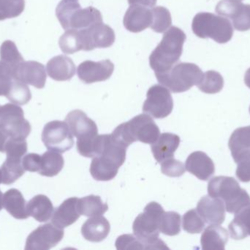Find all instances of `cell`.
Wrapping results in <instances>:
<instances>
[{"label": "cell", "mask_w": 250, "mask_h": 250, "mask_svg": "<svg viewBox=\"0 0 250 250\" xmlns=\"http://www.w3.org/2000/svg\"><path fill=\"white\" fill-rule=\"evenodd\" d=\"M192 29L198 38H211L218 44L229 42L233 35V26L229 19L207 12L195 15Z\"/></svg>", "instance_id": "cell-7"}, {"label": "cell", "mask_w": 250, "mask_h": 250, "mask_svg": "<svg viewBox=\"0 0 250 250\" xmlns=\"http://www.w3.org/2000/svg\"><path fill=\"white\" fill-rule=\"evenodd\" d=\"M1 106H0V128H1Z\"/></svg>", "instance_id": "cell-50"}, {"label": "cell", "mask_w": 250, "mask_h": 250, "mask_svg": "<svg viewBox=\"0 0 250 250\" xmlns=\"http://www.w3.org/2000/svg\"><path fill=\"white\" fill-rule=\"evenodd\" d=\"M26 209L29 217H33L40 223L48 221L54 212L52 203L43 195H36L31 199L26 204Z\"/></svg>", "instance_id": "cell-26"}, {"label": "cell", "mask_w": 250, "mask_h": 250, "mask_svg": "<svg viewBox=\"0 0 250 250\" xmlns=\"http://www.w3.org/2000/svg\"><path fill=\"white\" fill-rule=\"evenodd\" d=\"M197 86L200 91L205 93H218L223 90L224 86V79L219 72L208 70L204 73L201 82Z\"/></svg>", "instance_id": "cell-35"}, {"label": "cell", "mask_w": 250, "mask_h": 250, "mask_svg": "<svg viewBox=\"0 0 250 250\" xmlns=\"http://www.w3.org/2000/svg\"><path fill=\"white\" fill-rule=\"evenodd\" d=\"M229 149L235 162L250 154V126L236 129L230 136Z\"/></svg>", "instance_id": "cell-24"}, {"label": "cell", "mask_w": 250, "mask_h": 250, "mask_svg": "<svg viewBox=\"0 0 250 250\" xmlns=\"http://www.w3.org/2000/svg\"><path fill=\"white\" fill-rule=\"evenodd\" d=\"M1 128L13 139H26L31 132L30 123L24 118L23 110L15 104L1 106Z\"/></svg>", "instance_id": "cell-9"}, {"label": "cell", "mask_w": 250, "mask_h": 250, "mask_svg": "<svg viewBox=\"0 0 250 250\" xmlns=\"http://www.w3.org/2000/svg\"><path fill=\"white\" fill-rule=\"evenodd\" d=\"M229 231L235 240H242L250 236V205L236 213L229 225Z\"/></svg>", "instance_id": "cell-28"}, {"label": "cell", "mask_w": 250, "mask_h": 250, "mask_svg": "<svg viewBox=\"0 0 250 250\" xmlns=\"http://www.w3.org/2000/svg\"><path fill=\"white\" fill-rule=\"evenodd\" d=\"M152 22L151 29L154 32L162 33L166 32L172 24V18L170 11L166 7L159 6L151 9Z\"/></svg>", "instance_id": "cell-37"}, {"label": "cell", "mask_w": 250, "mask_h": 250, "mask_svg": "<svg viewBox=\"0 0 250 250\" xmlns=\"http://www.w3.org/2000/svg\"><path fill=\"white\" fill-rule=\"evenodd\" d=\"M78 200L77 198H70L64 201L54 211L52 224L64 229L76 223L81 216L78 211Z\"/></svg>", "instance_id": "cell-21"}, {"label": "cell", "mask_w": 250, "mask_h": 250, "mask_svg": "<svg viewBox=\"0 0 250 250\" xmlns=\"http://www.w3.org/2000/svg\"><path fill=\"white\" fill-rule=\"evenodd\" d=\"M120 167L105 161L101 157H94L90 166V173L93 179L100 182H108L117 176Z\"/></svg>", "instance_id": "cell-31"}, {"label": "cell", "mask_w": 250, "mask_h": 250, "mask_svg": "<svg viewBox=\"0 0 250 250\" xmlns=\"http://www.w3.org/2000/svg\"><path fill=\"white\" fill-rule=\"evenodd\" d=\"M160 231L169 236H174L181 231V216L174 211L164 212L160 220Z\"/></svg>", "instance_id": "cell-38"}, {"label": "cell", "mask_w": 250, "mask_h": 250, "mask_svg": "<svg viewBox=\"0 0 250 250\" xmlns=\"http://www.w3.org/2000/svg\"><path fill=\"white\" fill-rule=\"evenodd\" d=\"M1 183V170H0V183Z\"/></svg>", "instance_id": "cell-51"}, {"label": "cell", "mask_w": 250, "mask_h": 250, "mask_svg": "<svg viewBox=\"0 0 250 250\" xmlns=\"http://www.w3.org/2000/svg\"><path fill=\"white\" fill-rule=\"evenodd\" d=\"M185 40V32L176 26H172L165 32L163 39L149 57L150 67L155 73L168 71L179 61Z\"/></svg>", "instance_id": "cell-1"}, {"label": "cell", "mask_w": 250, "mask_h": 250, "mask_svg": "<svg viewBox=\"0 0 250 250\" xmlns=\"http://www.w3.org/2000/svg\"><path fill=\"white\" fill-rule=\"evenodd\" d=\"M111 230L109 222L103 216L91 217L82 227V233L86 240L101 242L106 239Z\"/></svg>", "instance_id": "cell-23"}, {"label": "cell", "mask_w": 250, "mask_h": 250, "mask_svg": "<svg viewBox=\"0 0 250 250\" xmlns=\"http://www.w3.org/2000/svg\"><path fill=\"white\" fill-rule=\"evenodd\" d=\"M26 204L23 195L17 189H9L3 195V207L17 220H26L29 217Z\"/></svg>", "instance_id": "cell-27"}, {"label": "cell", "mask_w": 250, "mask_h": 250, "mask_svg": "<svg viewBox=\"0 0 250 250\" xmlns=\"http://www.w3.org/2000/svg\"></svg>", "instance_id": "cell-52"}, {"label": "cell", "mask_w": 250, "mask_h": 250, "mask_svg": "<svg viewBox=\"0 0 250 250\" xmlns=\"http://www.w3.org/2000/svg\"><path fill=\"white\" fill-rule=\"evenodd\" d=\"M25 8V0H0V21L20 16Z\"/></svg>", "instance_id": "cell-39"}, {"label": "cell", "mask_w": 250, "mask_h": 250, "mask_svg": "<svg viewBox=\"0 0 250 250\" xmlns=\"http://www.w3.org/2000/svg\"><path fill=\"white\" fill-rule=\"evenodd\" d=\"M185 168L201 181H208L215 172L212 160L202 151L192 153L187 159Z\"/></svg>", "instance_id": "cell-19"}, {"label": "cell", "mask_w": 250, "mask_h": 250, "mask_svg": "<svg viewBox=\"0 0 250 250\" xmlns=\"http://www.w3.org/2000/svg\"><path fill=\"white\" fill-rule=\"evenodd\" d=\"M114 65L111 60L99 62L86 60L79 65L77 73L79 79L86 84L108 80L114 73Z\"/></svg>", "instance_id": "cell-15"}, {"label": "cell", "mask_w": 250, "mask_h": 250, "mask_svg": "<svg viewBox=\"0 0 250 250\" xmlns=\"http://www.w3.org/2000/svg\"><path fill=\"white\" fill-rule=\"evenodd\" d=\"M208 193L212 198L223 201L226 211L230 214L239 212L250 205V197L246 190L242 189L233 178L217 176L213 178L208 184Z\"/></svg>", "instance_id": "cell-4"}, {"label": "cell", "mask_w": 250, "mask_h": 250, "mask_svg": "<svg viewBox=\"0 0 250 250\" xmlns=\"http://www.w3.org/2000/svg\"><path fill=\"white\" fill-rule=\"evenodd\" d=\"M143 111L156 119L167 117L173 111V101L170 91L163 85H154L148 89Z\"/></svg>", "instance_id": "cell-11"}, {"label": "cell", "mask_w": 250, "mask_h": 250, "mask_svg": "<svg viewBox=\"0 0 250 250\" xmlns=\"http://www.w3.org/2000/svg\"><path fill=\"white\" fill-rule=\"evenodd\" d=\"M118 250H146L144 242L135 235H122L116 242Z\"/></svg>", "instance_id": "cell-43"}, {"label": "cell", "mask_w": 250, "mask_h": 250, "mask_svg": "<svg viewBox=\"0 0 250 250\" xmlns=\"http://www.w3.org/2000/svg\"><path fill=\"white\" fill-rule=\"evenodd\" d=\"M3 207V194L0 190V211L2 209Z\"/></svg>", "instance_id": "cell-49"}, {"label": "cell", "mask_w": 250, "mask_h": 250, "mask_svg": "<svg viewBox=\"0 0 250 250\" xmlns=\"http://www.w3.org/2000/svg\"><path fill=\"white\" fill-rule=\"evenodd\" d=\"M164 212L160 204L151 202L134 221V235L144 242L146 250H169L166 244L159 239L160 220Z\"/></svg>", "instance_id": "cell-2"}, {"label": "cell", "mask_w": 250, "mask_h": 250, "mask_svg": "<svg viewBox=\"0 0 250 250\" xmlns=\"http://www.w3.org/2000/svg\"><path fill=\"white\" fill-rule=\"evenodd\" d=\"M6 98L13 104H17V105H25L30 101L32 98V94L26 84L14 79L12 82L11 88L8 94L6 95Z\"/></svg>", "instance_id": "cell-36"}, {"label": "cell", "mask_w": 250, "mask_h": 250, "mask_svg": "<svg viewBox=\"0 0 250 250\" xmlns=\"http://www.w3.org/2000/svg\"><path fill=\"white\" fill-rule=\"evenodd\" d=\"M79 30L82 34L83 51H92L96 48H108L115 41L114 29L103 22Z\"/></svg>", "instance_id": "cell-14"}, {"label": "cell", "mask_w": 250, "mask_h": 250, "mask_svg": "<svg viewBox=\"0 0 250 250\" xmlns=\"http://www.w3.org/2000/svg\"><path fill=\"white\" fill-rule=\"evenodd\" d=\"M41 156L37 154H29L22 159V165L26 171L38 172L41 168Z\"/></svg>", "instance_id": "cell-46"}, {"label": "cell", "mask_w": 250, "mask_h": 250, "mask_svg": "<svg viewBox=\"0 0 250 250\" xmlns=\"http://www.w3.org/2000/svg\"><path fill=\"white\" fill-rule=\"evenodd\" d=\"M64 237V230L53 224L40 226L28 236L26 250H48L58 245Z\"/></svg>", "instance_id": "cell-13"}, {"label": "cell", "mask_w": 250, "mask_h": 250, "mask_svg": "<svg viewBox=\"0 0 250 250\" xmlns=\"http://www.w3.org/2000/svg\"><path fill=\"white\" fill-rule=\"evenodd\" d=\"M23 61L24 59L13 41L8 40L2 43L0 47V62L12 69L13 75L14 69Z\"/></svg>", "instance_id": "cell-34"}, {"label": "cell", "mask_w": 250, "mask_h": 250, "mask_svg": "<svg viewBox=\"0 0 250 250\" xmlns=\"http://www.w3.org/2000/svg\"><path fill=\"white\" fill-rule=\"evenodd\" d=\"M73 136L78 139V152L84 157L94 158L96 156L98 129L96 123L82 110L68 113L65 118Z\"/></svg>", "instance_id": "cell-3"}, {"label": "cell", "mask_w": 250, "mask_h": 250, "mask_svg": "<svg viewBox=\"0 0 250 250\" xmlns=\"http://www.w3.org/2000/svg\"><path fill=\"white\" fill-rule=\"evenodd\" d=\"M151 22V10L140 4H130L125 13L123 23L128 31L136 33L150 27Z\"/></svg>", "instance_id": "cell-18"}, {"label": "cell", "mask_w": 250, "mask_h": 250, "mask_svg": "<svg viewBox=\"0 0 250 250\" xmlns=\"http://www.w3.org/2000/svg\"><path fill=\"white\" fill-rule=\"evenodd\" d=\"M13 70L0 62V96H5L11 88L13 79Z\"/></svg>", "instance_id": "cell-44"}, {"label": "cell", "mask_w": 250, "mask_h": 250, "mask_svg": "<svg viewBox=\"0 0 250 250\" xmlns=\"http://www.w3.org/2000/svg\"><path fill=\"white\" fill-rule=\"evenodd\" d=\"M64 161L62 156L57 151H48L41 156L40 175L46 177L57 176L64 167Z\"/></svg>", "instance_id": "cell-30"}, {"label": "cell", "mask_w": 250, "mask_h": 250, "mask_svg": "<svg viewBox=\"0 0 250 250\" xmlns=\"http://www.w3.org/2000/svg\"><path fill=\"white\" fill-rule=\"evenodd\" d=\"M229 241V233L224 227L210 225L201 236V243L204 250H224Z\"/></svg>", "instance_id": "cell-25"}, {"label": "cell", "mask_w": 250, "mask_h": 250, "mask_svg": "<svg viewBox=\"0 0 250 250\" xmlns=\"http://www.w3.org/2000/svg\"><path fill=\"white\" fill-rule=\"evenodd\" d=\"M59 45L64 54H73L83 50L82 35L79 29H70L60 37Z\"/></svg>", "instance_id": "cell-33"}, {"label": "cell", "mask_w": 250, "mask_h": 250, "mask_svg": "<svg viewBox=\"0 0 250 250\" xmlns=\"http://www.w3.org/2000/svg\"><path fill=\"white\" fill-rule=\"evenodd\" d=\"M77 208L80 215L88 217L104 215L108 209V205L103 202L101 197L92 195L78 200Z\"/></svg>", "instance_id": "cell-29"}, {"label": "cell", "mask_w": 250, "mask_h": 250, "mask_svg": "<svg viewBox=\"0 0 250 250\" xmlns=\"http://www.w3.org/2000/svg\"><path fill=\"white\" fill-rule=\"evenodd\" d=\"M236 164H238L236 174L242 182H250V154L242 157Z\"/></svg>", "instance_id": "cell-45"}, {"label": "cell", "mask_w": 250, "mask_h": 250, "mask_svg": "<svg viewBox=\"0 0 250 250\" xmlns=\"http://www.w3.org/2000/svg\"><path fill=\"white\" fill-rule=\"evenodd\" d=\"M180 137L171 133H163L160 135L157 140L151 145V151L154 159L159 163L173 158L174 153L179 148Z\"/></svg>", "instance_id": "cell-22"}, {"label": "cell", "mask_w": 250, "mask_h": 250, "mask_svg": "<svg viewBox=\"0 0 250 250\" xmlns=\"http://www.w3.org/2000/svg\"><path fill=\"white\" fill-rule=\"evenodd\" d=\"M245 83L250 89V68L247 70L245 76Z\"/></svg>", "instance_id": "cell-48"}, {"label": "cell", "mask_w": 250, "mask_h": 250, "mask_svg": "<svg viewBox=\"0 0 250 250\" xmlns=\"http://www.w3.org/2000/svg\"><path fill=\"white\" fill-rule=\"evenodd\" d=\"M206 223L195 209L189 210L183 217V229L191 234L200 233L204 230Z\"/></svg>", "instance_id": "cell-40"}, {"label": "cell", "mask_w": 250, "mask_h": 250, "mask_svg": "<svg viewBox=\"0 0 250 250\" xmlns=\"http://www.w3.org/2000/svg\"><path fill=\"white\" fill-rule=\"evenodd\" d=\"M27 151V142L25 139H7L4 146V152L8 158L20 159H21L23 156Z\"/></svg>", "instance_id": "cell-41"}, {"label": "cell", "mask_w": 250, "mask_h": 250, "mask_svg": "<svg viewBox=\"0 0 250 250\" xmlns=\"http://www.w3.org/2000/svg\"><path fill=\"white\" fill-rule=\"evenodd\" d=\"M161 171L169 177L177 178L185 174L186 168L182 161L175 159L173 157L162 162Z\"/></svg>", "instance_id": "cell-42"}, {"label": "cell", "mask_w": 250, "mask_h": 250, "mask_svg": "<svg viewBox=\"0 0 250 250\" xmlns=\"http://www.w3.org/2000/svg\"><path fill=\"white\" fill-rule=\"evenodd\" d=\"M129 4H140L145 7H153L157 4V0H128Z\"/></svg>", "instance_id": "cell-47"}, {"label": "cell", "mask_w": 250, "mask_h": 250, "mask_svg": "<svg viewBox=\"0 0 250 250\" xmlns=\"http://www.w3.org/2000/svg\"><path fill=\"white\" fill-rule=\"evenodd\" d=\"M197 211L206 223L213 226H220L226 219V206L220 198L203 197L198 205Z\"/></svg>", "instance_id": "cell-17"}, {"label": "cell", "mask_w": 250, "mask_h": 250, "mask_svg": "<svg viewBox=\"0 0 250 250\" xmlns=\"http://www.w3.org/2000/svg\"><path fill=\"white\" fill-rule=\"evenodd\" d=\"M215 10L220 16L231 19L236 30H250V4H243L241 0H221Z\"/></svg>", "instance_id": "cell-12"}, {"label": "cell", "mask_w": 250, "mask_h": 250, "mask_svg": "<svg viewBox=\"0 0 250 250\" xmlns=\"http://www.w3.org/2000/svg\"><path fill=\"white\" fill-rule=\"evenodd\" d=\"M46 71L48 76L55 81H68L76 73V66L70 57L58 55L53 57L47 63Z\"/></svg>", "instance_id": "cell-20"}, {"label": "cell", "mask_w": 250, "mask_h": 250, "mask_svg": "<svg viewBox=\"0 0 250 250\" xmlns=\"http://www.w3.org/2000/svg\"><path fill=\"white\" fill-rule=\"evenodd\" d=\"M25 171L22 165V159L7 157L1 167V183L11 184L20 179Z\"/></svg>", "instance_id": "cell-32"}, {"label": "cell", "mask_w": 250, "mask_h": 250, "mask_svg": "<svg viewBox=\"0 0 250 250\" xmlns=\"http://www.w3.org/2000/svg\"><path fill=\"white\" fill-rule=\"evenodd\" d=\"M159 83L167 88L171 92H186L201 82L204 73L196 64L191 63H179L175 65L168 71L155 73Z\"/></svg>", "instance_id": "cell-6"}, {"label": "cell", "mask_w": 250, "mask_h": 250, "mask_svg": "<svg viewBox=\"0 0 250 250\" xmlns=\"http://www.w3.org/2000/svg\"><path fill=\"white\" fill-rule=\"evenodd\" d=\"M56 16L63 29H84L103 22L101 11L93 7L82 9L76 0H62Z\"/></svg>", "instance_id": "cell-5"}, {"label": "cell", "mask_w": 250, "mask_h": 250, "mask_svg": "<svg viewBox=\"0 0 250 250\" xmlns=\"http://www.w3.org/2000/svg\"><path fill=\"white\" fill-rule=\"evenodd\" d=\"M121 126L131 144L139 141L152 145L160 135L158 126L150 116L146 114H138Z\"/></svg>", "instance_id": "cell-8"}, {"label": "cell", "mask_w": 250, "mask_h": 250, "mask_svg": "<svg viewBox=\"0 0 250 250\" xmlns=\"http://www.w3.org/2000/svg\"><path fill=\"white\" fill-rule=\"evenodd\" d=\"M42 141L50 151L64 153L74 145L73 135L66 122L54 120L44 126Z\"/></svg>", "instance_id": "cell-10"}, {"label": "cell", "mask_w": 250, "mask_h": 250, "mask_svg": "<svg viewBox=\"0 0 250 250\" xmlns=\"http://www.w3.org/2000/svg\"><path fill=\"white\" fill-rule=\"evenodd\" d=\"M13 77L38 89L45 87L46 71L42 63L37 61H23L13 70Z\"/></svg>", "instance_id": "cell-16"}]
</instances>
